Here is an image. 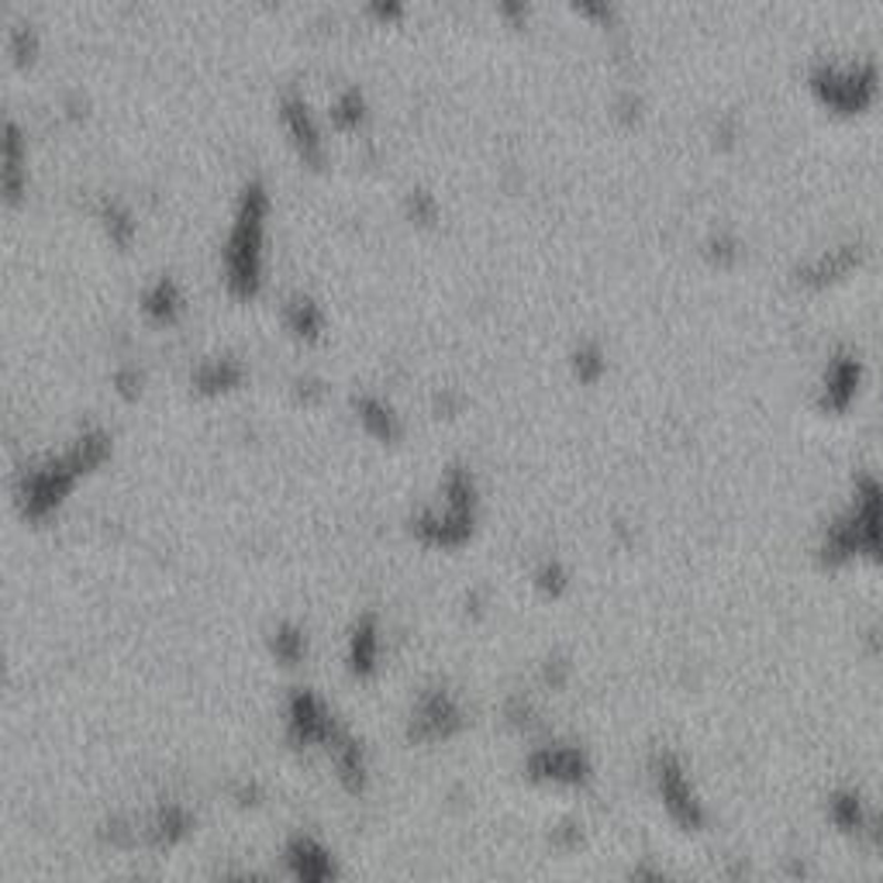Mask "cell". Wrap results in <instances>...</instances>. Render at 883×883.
Returning <instances> with one entry per match:
<instances>
[{
	"label": "cell",
	"instance_id": "obj_9",
	"mask_svg": "<svg viewBox=\"0 0 883 883\" xmlns=\"http://www.w3.org/2000/svg\"><path fill=\"white\" fill-rule=\"evenodd\" d=\"M329 753H332V763H335L338 784L349 794H363L366 784H369V763H366L363 742L349 729H338L335 739L329 742Z\"/></svg>",
	"mask_w": 883,
	"mask_h": 883
},
{
	"label": "cell",
	"instance_id": "obj_3",
	"mask_svg": "<svg viewBox=\"0 0 883 883\" xmlns=\"http://www.w3.org/2000/svg\"><path fill=\"white\" fill-rule=\"evenodd\" d=\"M473 504H476V487L473 476L463 466H449L445 473V507H424V512L411 521V531L424 546H463L473 531Z\"/></svg>",
	"mask_w": 883,
	"mask_h": 883
},
{
	"label": "cell",
	"instance_id": "obj_6",
	"mask_svg": "<svg viewBox=\"0 0 883 883\" xmlns=\"http://www.w3.org/2000/svg\"><path fill=\"white\" fill-rule=\"evenodd\" d=\"M283 873L290 883H338L335 852L308 832L283 842Z\"/></svg>",
	"mask_w": 883,
	"mask_h": 883
},
{
	"label": "cell",
	"instance_id": "obj_14",
	"mask_svg": "<svg viewBox=\"0 0 883 883\" xmlns=\"http://www.w3.org/2000/svg\"><path fill=\"white\" fill-rule=\"evenodd\" d=\"M283 321L298 338L314 342L321 335V325H325V314H321V308L311 293H293V298L283 304Z\"/></svg>",
	"mask_w": 883,
	"mask_h": 883
},
{
	"label": "cell",
	"instance_id": "obj_18",
	"mask_svg": "<svg viewBox=\"0 0 883 883\" xmlns=\"http://www.w3.org/2000/svg\"><path fill=\"white\" fill-rule=\"evenodd\" d=\"M363 118H366V97H363V90L359 87H345L338 94V100L332 104V121L338 128H359Z\"/></svg>",
	"mask_w": 883,
	"mask_h": 883
},
{
	"label": "cell",
	"instance_id": "obj_7",
	"mask_svg": "<svg viewBox=\"0 0 883 883\" xmlns=\"http://www.w3.org/2000/svg\"><path fill=\"white\" fill-rule=\"evenodd\" d=\"M280 118H283L287 131H290L293 146H298L301 159H304L308 166L317 170L321 163H325V139H321V128H317V121L311 115L308 100L301 94H283V100H280Z\"/></svg>",
	"mask_w": 883,
	"mask_h": 883
},
{
	"label": "cell",
	"instance_id": "obj_13",
	"mask_svg": "<svg viewBox=\"0 0 883 883\" xmlns=\"http://www.w3.org/2000/svg\"><path fill=\"white\" fill-rule=\"evenodd\" d=\"M243 380H246V366L238 363L235 356H214V359H204V363L191 373V384H194L201 394L235 390Z\"/></svg>",
	"mask_w": 883,
	"mask_h": 883
},
{
	"label": "cell",
	"instance_id": "obj_5",
	"mask_svg": "<svg viewBox=\"0 0 883 883\" xmlns=\"http://www.w3.org/2000/svg\"><path fill=\"white\" fill-rule=\"evenodd\" d=\"M338 725L329 711V704L317 698L311 687H298L287 701V739L293 749H311L325 745L335 739Z\"/></svg>",
	"mask_w": 883,
	"mask_h": 883
},
{
	"label": "cell",
	"instance_id": "obj_23",
	"mask_svg": "<svg viewBox=\"0 0 883 883\" xmlns=\"http://www.w3.org/2000/svg\"><path fill=\"white\" fill-rule=\"evenodd\" d=\"M218 883H270V876L252 873V870H238V873H228V876H222Z\"/></svg>",
	"mask_w": 883,
	"mask_h": 883
},
{
	"label": "cell",
	"instance_id": "obj_2",
	"mask_svg": "<svg viewBox=\"0 0 883 883\" xmlns=\"http://www.w3.org/2000/svg\"><path fill=\"white\" fill-rule=\"evenodd\" d=\"M266 214H270V194L262 180H249L235 204V222L225 243V283L235 298H252L262 287V238Z\"/></svg>",
	"mask_w": 883,
	"mask_h": 883
},
{
	"label": "cell",
	"instance_id": "obj_11",
	"mask_svg": "<svg viewBox=\"0 0 883 883\" xmlns=\"http://www.w3.org/2000/svg\"><path fill=\"white\" fill-rule=\"evenodd\" d=\"M353 408L363 421V428L369 435H377L384 442H394L400 432H405V424H400V414L394 411L390 400L377 397V394H356L353 397Z\"/></svg>",
	"mask_w": 883,
	"mask_h": 883
},
{
	"label": "cell",
	"instance_id": "obj_12",
	"mask_svg": "<svg viewBox=\"0 0 883 883\" xmlns=\"http://www.w3.org/2000/svg\"><path fill=\"white\" fill-rule=\"evenodd\" d=\"M191 832H194V815L183 805H163L146 828V836L155 849H173L191 839Z\"/></svg>",
	"mask_w": 883,
	"mask_h": 883
},
{
	"label": "cell",
	"instance_id": "obj_16",
	"mask_svg": "<svg viewBox=\"0 0 883 883\" xmlns=\"http://www.w3.org/2000/svg\"><path fill=\"white\" fill-rule=\"evenodd\" d=\"M270 649H273V656H277L283 666H298V663L308 656V635H304L301 625L283 622V625H277L273 635H270Z\"/></svg>",
	"mask_w": 883,
	"mask_h": 883
},
{
	"label": "cell",
	"instance_id": "obj_1",
	"mask_svg": "<svg viewBox=\"0 0 883 883\" xmlns=\"http://www.w3.org/2000/svg\"><path fill=\"white\" fill-rule=\"evenodd\" d=\"M111 456V435L104 428H87L79 432L60 456H49L45 463L24 470L18 480V507L24 518L42 521L66 500L73 484L94 466Z\"/></svg>",
	"mask_w": 883,
	"mask_h": 883
},
{
	"label": "cell",
	"instance_id": "obj_10",
	"mask_svg": "<svg viewBox=\"0 0 883 883\" xmlns=\"http://www.w3.org/2000/svg\"><path fill=\"white\" fill-rule=\"evenodd\" d=\"M29 152H24V136H21V125L18 121H8L4 125V197L8 204H18L24 197V186H29Z\"/></svg>",
	"mask_w": 883,
	"mask_h": 883
},
{
	"label": "cell",
	"instance_id": "obj_22",
	"mask_svg": "<svg viewBox=\"0 0 883 883\" xmlns=\"http://www.w3.org/2000/svg\"><path fill=\"white\" fill-rule=\"evenodd\" d=\"M321 394H325V390H321V380H314V377H301L298 380V397L301 400H317Z\"/></svg>",
	"mask_w": 883,
	"mask_h": 883
},
{
	"label": "cell",
	"instance_id": "obj_15",
	"mask_svg": "<svg viewBox=\"0 0 883 883\" xmlns=\"http://www.w3.org/2000/svg\"><path fill=\"white\" fill-rule=\"evenodd\" d=\"M183 308V298H180V287L173 277H159L146 293H142V311L159 321V325H170V321H176Z\"/></svg>",
	"mask_w": 883,
	"mask_h": 883
},
{
	"label": "cell",
	"instance_id": "obj_8",
	"mask_svg": "<svg viewBox=\"0 0 883 883\" xmlns=\"http://www.w3.org/2000/svg\"><path fill=\"white\" fill-rule=\"evenodd\" d=\"M345 663H349L353 677L366 680L377 674L380 666V618L373 611L359 614L349 628V646H345Z\"/></svg>",
	"mask_w": 883,
	"mask_h": 883
},
{
	"label": "cell",
	"instance_id": "obj_20",
	"mask_svg": "<svg viewBox=\"0 0 883 883\" xmlns=\"http://www.w3.org/2000/svg\"><path fill=\"white\" fill-rule=\"evenodd\" d=\"M408 214H411L414 222H421V225H432L439 218V201L418 186V191L408 194Z\"/></svg>",
	"mask_w": 883,
	"mask_h": 883
},
{
	"label": "cell",
	"instance_id": "obj_17",
	"mask_svg": "<svg viewBox=\"0 0 883 883\" xmlns=\"http://www.w3.org/2000/svg\"><path fill=\"white\" fill-rule=\"evenodd\" d=\"M97 214H100V222H104L107 235H111L118 246H128L131 238H136V218H131V211H128L121 201L104 197V201L97 204Z\"/></svg>",
	"mask_w": 883,
	"mask_h": 883
},
{
	"label": "cell",
	"instance_id": "obj_21",
	"mask_svg": "<svg viewBox=\"0 0 883 883\" xmlns=\"http://www.w3.org/2000/svg\"><path fill=\"white\" fill-rule=\"evenodd\" d=\"M142 384H146V377H142V373H139L136 366H121V369L115 373V387H118V394L128 397V400L142 394Z\"/></svg>",
	"mask_w": 883,
	"mask_h": 883
},
{
	"label": "cell",
	"instance_id": "obj_4",
	"mask_svg": "<svg viewBox=\"0 0 883 883\" xmlns=\"http://www.w3.org/2000/svg\"><path fill=\"white\" fill-rule=\"evenodd\" d=\"M463 729V708L445 687H428L408 714V739L418 745L445 742Z\"/></svg>",
	"mask_w": 883,
	"mask_h": 883
},
{
	"label": "cell",
	"instance_id": "obj_19",
	"mask_svg": "<svg viewBox=\"0 0 883 883\" xmlns=\"http://www.w3.org/2000/svg\"><path fill=\"white\" fill-rule=\"evenodd\" d=\"M8 45H11V56L18 66H32L39 56V32L32 29V24H14Z\"/></svg>",
	"mask_w": 883,
	"mask_h": 883
},
{
	"label": "cell",
	"instance_id": "obj_24",
	"mask_svg": "<svg viewBox=\"0 0 883 883\" xmlns=\"http://www.w3.org/2000/svg\"><path fill=\"white\" fill-rule=\"evenodd\" d=\"M369 11L377 18H400V14H405V8H400V4H373Z\"/></svg>",
	"mask_w": 883,
	"mask_h": 883
}]
</instances>
